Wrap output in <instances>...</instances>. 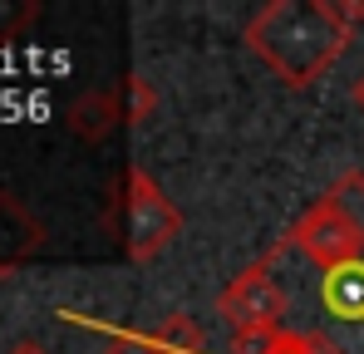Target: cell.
Here are the masks:
<instances>
[{"instance_id":"1","label":"cell","mask_w":364,"mask_h":354,"mask_svg":"<svg viewBox=\"0 0 364 354\" xmlns=\"http://www.w3.org/2000/svg\"><path fill=\"white\" fill-rule=\"evenodd\" d=\"M355 10H335V5H266L246 35L291 84H310L345 50V20Z\"/></svg>"},{"instance_id":"2","label":"cell","mask_w":364,"mask_h":354,"mask_svg":"<svg viewBox=\"0 0 364 354\" xmlns=\"http://www.w3.org/2000/svg\"><path fill=\"white\" fill-rule=\"evenodd\" d=\"M296 246H301L310 261H320L325 271H335V266L360 261L364 227L345 212V207H340V202H320L301 227H296Z\"/></svg>"},{"instance_id":"3","label":"cell","mask_w":364,"mask_h":354,"mask_svg":"<svg viewBox=\"0 0 364 354\" xmlns=\"http://www.w3.org/2000/svg\"><path fill=\"white\" fill-rule=\"evenodd\" d=\"M222 315H227L237 330H276L281 315H286V295H281V286H276L266 271H246V276H237V281L227 286Z\"/></svg>"},{"instance_id":"4","label":"cell","mask_w":364,"mask_h":354,"mask_svg":"<svg viewBox=\"0 0 364 354\" xmlns=\"http://www.w3.org/2000/svg\"><path fill=\"white\" fill-rule=\"evenodd\" d=\"M128 232H133V256H153L158 246H168L178 232V212L163 202V192L143 173H133V197H128Z\"/></svg>"},{"instance_id":"5","label":"cell","mask_w":364,"mask_h":354,"mask_svg":"<svg viewBox=\"0 0 364 354\" xmlns=\"http://www.w3.org/2000/svg\"><path fill=\"white\" fill-rule=\"evenodd\" d=\"M320 295H325L330 315H340V320H364V261H350V266L325 271Z\"/></svg>"},{"instance_id":"6","label":"cell","mask_w":364,"mask_h":354,"mask_svg":"<svg viewBox=\"0 0 364 354\" xmlns=\"http://www.w3.org/2000/svg\"><path fill=\"white\" fill-rule=\"evenodd\" d=\"M153 345L163 354H202V330H197L187 315H168V325L158 330Z\"/></svg>"},{"instance_id":"7","label":"cell","mask_w":364,"mask_h":354,"mask_svg":"<svg viewBox=\"0 0 364 354\" xmlns=\"http://www.w3.org/2000/svg\"><path fill=\"white\" fill-rule=\"evenodd\" d=\"M276 354H340L330 340H320V335H281V350Z\"/></svg>"},{"instance_id":"8","label":"cell","mask_w":364,"mask_h":354,"mask_svg":"<svg viewBox=\"0 0 364 354\" xmlns=\"http://www.w3.org/2000/svg\"><path fill=\"white\" fill-rule=\"evenodd\" d=\"M114 354H163V350H158V345H138V340H128V335H123L119 345H114Z\"/></svg>"},{"instance_id":"9","label":"cell","mask_w":364,"mask_h":354,"mask_svg":"<svg viewBox=\"0 0 364 354\" xmlns=\"http://www.w3.org/2000/svg\"><path fill=\"white\" fill-rule=\"evenodd\" d=\"M350 99H355V104H360V109H364V79H360V84H355V89H350Z\"/></svg>"}]
</instances>
